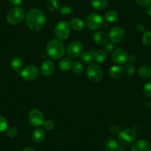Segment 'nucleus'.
Returning <instances> with one entry per match:
<instances>
[{
    "label": "nucleus",
    "mask_w": 151,
    "mask_h": 151,
    "mask_svg": "<svg viewBox=\"0 0 151 151\" xmlns=\"http://www.w3.org/2000/svg\"><path fill=\"white\" fill-rule=\"evenodd\" d=\"M41 73L45 76L51 75L55 70V65L51 60H45L41 65Z\"/></svg>",
    "instance_id": "4468645a"
},
{
    "label": "nucleus",
    "mask_w": 151,
    "mask_h": 151,
    "mask_svg": "<svg viewBox=\"0 0 151 151\" xmlns=\"http://www.w3.org/2000/svg\"><path fill=\"white\" fill-rule=\"evenodd\" d=\"M143 92L147 96L151 98V82L145 84L143 87Z\"/></svg>",
    "instance_id": "473e14b6"
},
{
    "label": "nucleus",
    "mask_w": 151,
    "mask_h": 151,
    "mask_svg": "<svg viewBox=\"0 0 151 151\" xmlns=\"http://www.w3.org/2000/svg\"><path fill=\"white\" fill-rule=\"evenodd\" d=\"M87 76L91 82H98L102 79L103 71L97 64H89L87 68Z\"/></svg>",
    "instance_id": "423d86ee"
},
{
    "label": "nucleus",
    "mask_w": 151,
    "mask_h": 151,
    "mask_svg": "<svg viewBox=\"0 0 151 151\" xmlns=\"http://www.w3.org/2000/svg\"><path fill=\"white\" fill-rule=\"evenodd\" d=\"M71 28L76 31H82L85 28V22L79 18H73L70 22Z\"/></svg>",
    "instance_id": "f3484780"
},
{
    "label": "nucleus",
    "mask_w": 151,
    "mask_h": 151,
    "mask_svg": "<svg viewBox=\"0 0 151 151\" xmlns=\"http://www.w3.org/2000/svg\"><path fill=\"white\" fill-rule=\"evenodd\" d=\"M128 61H129V62H131V63H133V62H135L136 61V56H135V55H133V54L130 55V56H128Z\"/></svg>",
    "instance_id": "a19ab883"
},
{
    "label": "nucleus",
    "mask_w": 151,
    "mask_h": 151,
    "mask_svg": "<svg viewBox=\"0 0 151 151\" xmlns=\"http://www.w3.org/2000/svg\"><path fill=\"white\" fill-rule=\"evenodd\" d=\"M91 5L97 11H102L107 6V0H91Z\"/></svg>",
    "instance_id": "4be33fe9"
},
{
    "label": "nucleus",
    "mask_w": 151,
    "mask_h": 151,
    "mask_svg": "<svg viewBox=\"0 0 151 151\" xmlns=\"http://www.w3.org/2000/svg\"><path fill=\"white\" fill-rule=\"evenodd\" d=\"M130 151H151V146L147 140L141 139L133 142Z\"/></svg>",
    "instance_id": "ddd939ff"
},
{
    "label": "nucleus",
    "mask_w": 151,
    "mask_h": 151,
    "mask_svg": "<svg viewBox=\"0 0 151 151\" xmlns=\"http://www.w3.org/2000/svg\"><path fill=\"white\" fill-rule=\"evenodd\" d=\"M72 69L73 72L74 74L77 76H80L84 72V67L82 65V63L79 62H73L72 65Z\"/></svg>",
    "instance_id": "a878e982"
},
{
    "label": "nucleus",
    "mask_w": 151,
    "mask_h": 151,
    "mask_svg": "<svg viewBox=\"0 0 151 151\" xmlns=\"http://www.w3.org/2000/svg\"><path fill=\"white\" fill-rule=\"evenodd\" d=\"M8 1L10 2V3L12 4L13 5H15V6L20 5L23 2V0H8Z\"/></svg>",
    "instance_id": "58836bf2"
},
{
    "label": "nucleus",
    "mask_w": 151,
    "mask_h": 151,
    "mask_svg": "<svg viewBox=\"0 0 151 151\" xmlns=\"http://www.w3.org/2000/svg\"><path fill=\"white\" fill-rule=\"evenodd\" d=\"M112 59L117 65H124L128 61V55L123 49L117 48L112 53Z\"/></svg>",
    "instance_id": "f8f14e48"
},
{
    "label": "nucleus",
    "mask_w": 151,
    "mask_h": 151,
    "mask_svg": "<svg viewBox=\"0 0 151 151\" xmlns=\"http://www.w3.org/2000/svg\"><path fill=\"white\" fill-rule=\"evenodd\" d=\"M73 65L72 59L70 58H63L60 60L59 63V68L63 72H67L71 69Z\"/></svg>",
    "instance_id": "6ab92c4d"
},
{
    "label": "nucleus",
    "mask_w": 151,
    "mask_h": 151,
    "mask_svg": "<svg viewBox=\"0 0 151 151\" xmlns=\"http://www.w3.org/2000/svg\"><path fill=\"white\" fill-rule=\"evenodd\" d=\"M22 151H35V150L33 147H24Z\"/></svg>",
    "instance_id": "37998d69"
},
{
    "label": "nucleus",
    "mask_w": 151,
    "mask_h": 151,
    "mask_svg": "<svg viewBox=\"0 0 151 151\" xmlns=\"http://www.w3.org/2000/svg\"><path fill=\"white\" fill-rule=\"evenodd\" d=\"M93 40L97 45H104L107 42V36L103 31H97L93 36Z\"/></svg>",
    "instance_id": "2eb2a0df"
},
{
    "label": "nucleus",
    "mask_w": 151,
    "mask_h": 151,
    "mask_svg": "<svg viewBox=\"0 0 151 151\" xmlns=\"http://www.w3.org/2000/svg\"><path fill=\"white\" fill-rule=\"evenodd\" d=\"M29 123L33 127H40L45 122V116L42 112L39 109H33L27 116Z\"/></svg>",
    "instance_id": "0eeeda50"
},
{
    "label": "nucleus",
    "mask_w": 151,
    "mask_h": 151,
    "mask_svg": "<svg viewBox=\"0 0 151 151\" xmlns=\"http://www.w3.org/2000/svg\"><path fill=\"white\" fill-rule=\"evenodd\" d=\"M8 128V121L3 116L0 115V133L6 131Z\"/></svg>",
    "instance_id": "7c9ffc66"
},
{
    "label": "nucleus",
    "mask_w": 151,
    "mask_h": 151,
    "mask_svg": "<svg viewBox=\"0 0 151 151\" xmlns=\"http://www.w3.org/2000/svg\"><path fill=\"white\" fill-rule=\"evenodd\" d=\"M25 17L24 11L19 7H15L10 10L6 16L7 21L12 25H17L22 22Z\"/></svg>",
    "instance_id": "7ed1b4c3"
},
{
    "label": "nucleus",
    "mask_w": 151,
    "mask_h": 151,
    "mask_svg": "<svg viewBox=\"0 0 151 151\" xmlns=\"http://www.w3.org/2000/svg\"><path fill=\"white\" fill-rule=\"evenodd\" d=\"M80 59L84 64H90L93 59V53L90 51H85L80 55Z\"/></svg>",
    "instance_id": "bb28decb"
},
{
    "label": "nucleus",
    "mask_w": 151,
    "mask_h": 151,
    "mask_svg": "<svg viewBox=\"0 0 151 151\" xmlns=\"http://www.w3.org/2000/svg\"><path fill=\"white\" fill-rule=\"evenodd\" d=\"M67 53L71 58H77L82 54L83 45L79 41H73L67 47Z\"/></svg>",
    "instance_id": "9b49d317"
},
{
    "label": "nucleus",
    "mask_w": 151,
    "mask_h": 151,
    "mask_svg": "<svg viewBox=\"0 0 151 151\" xmlns=\"http://www.w3.org/2000/svg\"><path fill=\"white\" fill-rule=\"evenodd\" d=\"M139 75L144 79L151 77V68L147 65H142L139 68Z\"/></svg>",
    "instance_id": "b1692460"
},
{
    "label": "nucleus",
    "mask_w": 151,
    "mask_h": 151,
    "mask_svg": "<svg viewBox=\"0 0 151 151\" xmlns=\"http://www.w3.org/2000/svg\"><path fill=\"white\" fill-rule=\"evenodd\" d=\"M32 140L36 143L42 142L45 138V131L42 128H37L32 133Z\"/></svg>",
    "instance_id": "dca6fc26"
},
{
    "label": "nucleus",
    "mask_w": 151,
    "mask_h": 151,
    "mask_svg": "<svg viewBox=\"0 0 151 151\" xmlns=\"http://www.w3.org/2000/svg\"><path fill=\"white\" fill-rule=\"evenodd\" d=\"M110 133H113V134H114V135L118 134L119 135V133H120V129H119V126L113 124V125L110 126Z\"/></svg>",
    "instance_id": "4c0bfd02"
},
{
    "label": "nucleus",
    "mask_w": 151,
    "mask_h": 151,
    "mask_svg": "<svg viewBox=\"0 0 151 151\" xmlns=\"http://www.w3.org/2000/svg\"><path fill=\"white\" fill-rule=\"evenodd\" d=\"M136 72V68L133 64H126L124 68V73L128 76H132Z\"/></svg>",
    "instance_id": "c85d7f7f"
},
{
    "label": "nucleus",
    "mask_w": 151,
    "mask_h": 151,
    "mask_svg": "<svg viewBox=\"0 0 151 151\" xmlns=\"http://www.w3.org/2000/svg\"><path fill=\"white\" fill-rule=\"evenodd\" d=\"M125 31L121 27H114L109 31L108 38L112 43H119L124 40Z\"/></svg>",
    "instance_id": "9d476101"
},
{
    "label": "nucleus",
    "mask_w": 151,
    "mask_h": 151,
    "mask_svg": "<svg viewBox=\"0 0 151 151\" xmlns=\"http://www.w3.org/2000/svg\"><path fill=\"white\" fill-rule=\"evenodd\" d=\"M93 58L97 63H101L107 59V53L104 50H99L93 53Z\"/></svg>",
    "instance_id": "412c9836"
},
{
    "label": "nucleus",
    "mask_w": 151,
    "mask_h": 151,
    "mask_svg": "<svg viewBox=\"0 0 151 151\" xmlns=\"http://www.w3.org/2000/svg\"><path fill=\"white\" fill-rule=\"evenodd\" d=\"M114 48V45H113V43L110 42H107L104 46V50L105 52H111L113 50Z\"/></svg>",
    "instance_id": "e433bc0d"
},
{
    "label": "nucleus",
    "mask_w": 151,
    "mask_h": 151,
    "mask_svg": "<svg viewBox=\"0 0 151 151\" xmlns=\"http://www.w3.org/2000/svg\"><path fill=\"white\" fill-rule=\"evenodd\" d=\"M39 74H40V71L34 65H28L25 67L21 72L22 77L24 80L28 81V82H31L37 79Z\"/></svg>",
    "instance_id": "1a4fd4ad"
},
{
    "label": "nucleus",
    "mask_w": 151,
    "mask_h": 151,
    "mask_svg": "<svg viewBox=\"0 0 151 151\" xmlns=\"http://www.w3.org/2000/svg\"><path fill=\"white\" fill-rule=\"evenodd\" d=\"M65 51L64 43L58 39H53L48 42L46 47L47 54L50 59L57 60L63 56Z\"/></svg>",
    "instance_id": "f03ea898"
},
{
    "label": "nucleus",
    "mask_w": 151,
    "mask_h": 151,
    "mask_svg": "<svg viewBox=\"0 0 151 151\" xmlns=\"http://www.w3.org/2000/svg\"><path fill=\"white\" fill-rule=\"evenodd\" d=\"M70 33V25L67 21H61L56 24L55 27V34L58 40H66Z\"/></svg>",
    "instance_id": "39448f33"
},
{
    "label": "nucleus",
    "mask_w": 151,
    "mask_h": 151,
    "mask_svg": "<svg viewBox=\"0 0 151 151\" xmlns=\"http://www.w3.org/2000/svg\"><path fill=\"white\" fill-rule=\"evenodd\" d=\"M136 29H137L139 31L145 32V26H144L142 24H136Z\"/></svg>",
    "instance_id": "ea45409f"
},
{
    "label": "nucleus",
    "mask_w": 151,
    "mask_h": 151,
    "mask_svg": "<svg viewBox=\"0 0 151 151\" xmlns=\"http://www.w3.org/2000/svg\"><path fill=\"white\" fill-rule=\"evenodd\" d=\"M104 19L109 23L115 22L118 19V14L114 10H110L104 14Z\"/></svg>",
    "instance_id": "5701e85b"
},
{
    "label": "nucleus",
    "mask_w": 151,
    "mask_h": 151,
    "mask_svg": "<svg viewBox=\"0 0 151 151\" xmlns=\"http://www.w3.org/2000/svg\"><path fill=\"white\" fill-rule=\"evenodd\" d=\"M85 24L90 30H97L103 24V19L99 14H91L86 18Z\"/></svg>",
    "instance_id": "6e6552de"
},
{
    "label": "nucleus",
    "mask_w": 151,
    "mask_h": 151,
    "mask_svg": "<svg viewBox=\"0 0 151 151\" xmlns=\"http://www.w3.org/2000/svg\"><path fill=\"white\" fill-rule=\"evenodd\" d=\"M43 126L46 130H52L54 128L55 124L52 120H46V121H45Z\"/></svg>",
    "instance_id": "72a5a7b5"
},
{
    "label": "nucleus",
    "mask_w": 151,
    "mask_h": 151,
    "mask_svg": "<svg viewBox=\"0 0 151 151\" xmlns=\"http://www.w3.org/2000/svg\"><path fill=\"white\" fill-rule=\"evenodd\" d=\"M6 133L7 135H8L10 138H15L17 137V135H18V131H17V129L14 127H8L6 130Z\"/></svg>",
    "instance_id": "2f4dec72"
},
{
    "label": "nucleus",
    "mask_w": 151,
    "mask_h": 151,
    "mask_svg": "<svg viewBox=\"0 0 151 151\" xmlns=\"http://www.w3.org/2000/svg\"><path fill=\"white\" fill-rule=\"evenodd\" d=\"M119 145L118 142L114 139H109L105 142V148L107 151H116Z\"/></svg>",
    "instance_id": "393cba45"
},
{
    "label": "nucleus",
    "mask_w": 151,
    "mask_h": 151,
    "mask_svg": "<svg viewBox=\"0 0 151 151\" xmlns=\"http://www.w3.org/2000/svg\"><path fill=\"white\" fill-rule=\"evenodd\" d=\"M116 151H124V147H123V145H119L118 148H117Z\"/></svg>",
    "instance_id": "c03bdc74"
},
{
    "label": "nucleus",
    "mask_w": 151,
    "mask_h": 151,
    "mask_svg": "<svg viewBox=\"0 0 151 151\" xmlns=\"http://www.w3.org/2000/svg\"><path fill=\"white\" fill-rule=\"evenodd\" d=\"M46 5L47 8L52 12H56L59 10L58 0H46Z\"/></svg>",
    "instance_id": "cd10ccee"
},
{
    "label": "nucleus",
    "mask_w": 151,
    "mask_h": 151,
    "mask_svg": "<svg viewBox=\"0 0 151 151\" xmlns=\"http://www.w3.org/2000/svg\"><path fill=\"white\" fill-rule=\"evenodd\" d=\"M59 11H60V13L62 15L65 16H69L72 14V9H71V8H70L68 6L62 7Z\"/></svg>",
    "instance_id": "f704fd0d"
},
{
    "label": "nucleus",
    "mask_w": 151,
    "mask_h": 151,
    "mask_svg": "<svg viewBox=\"0 0 151 151\" xmlns=\"http://www.w3.org/2000/svg\"><path fill=\"white\" fill-rule=\"evenodd\" d=\"M109 74L112 78L119 79V78H121L124 74V69L119 65H114L110 68Z\"/></svg>",
    "instance_id": "a211bd4d"
},
{
    "label": "nucleus",
    "mask_w": 151,
    "mask_h": 151,
    "mask_svg": "<svg viewBox=\"0 0 151 151\" xmlns=\"http://www.w3.org/2000/svg\"><path fill=\"white\" fill-rule=\"evenodd\" d=\"M26 24L27 27L33 31H39L42 30L46 22V17L41 10H30L25 15Z\"/></svg>",
    "instance_id": "f257e3e1"
},
{
    "label": "nucleus",
    "mask_w": 151,
    "mask_h": 151,
    "mask_svg": "<svg viewBox=\"0 0 151 151\" xmlns=\"http://www.w3.org/2000/svg\"><path fill=\"white\" fill-rule=\"evenodd\" d=\"M142 44L145 46H149L151 44V31L144 32L143 37H142Z\"/></svg>",
    "instance_id": "c756f323"
},
{
    "label": "nucleus",
    "mask_w": 151,
    "mask_h": 151,
    "mask_svg": "<svg viewBox=\"0 0 151 151\" xmlns=\"http://www.w3.org/2000/svg\"><path fill=\"white\" fill-rule=\"evenodd\" d=\"M136 3L141 7L147 8L151 5V0H135Z\"/></svg>",
    "instance_id": "c9c22d12"
},
{
    "label": "nucleus",
    "mask_w": 151,
    "mask_h": 151,
    "mask_svg": "<svg viewBox=\"0 0 151 151\" xmlns=\"http://www.w3.org/2000/svg\"><path fill=\"white\" fill-rule=\"evenodd\" d=\"M11 68L14 70L15 72H19L22 70L23 66V61L19 56H14L12 58L11 61Z\"/></svg>",
    "instance_id": "aec40b11"
},
{
    "label": "nucleus",
    "mask_w": 151,
    "mask_h": 151,
    "mask_svg": "<svg viewBox=\"0 0 151 151\" xmlns=\"http://www.w3.org/2000/svg\"><path fill=\"white\" fill-rule=\"evenodd\" d=\"M146 14L148 17H151V5L146 8Z\"/></svg>",
    "instance_id": "79ce46f5"
},
{
    "label": "nucleus",
    "mask_w": 151,
    "mask_h": 151,
    "mask_svg": "<svg viewBox=\"0 0 151 151\" xmlns=\"http://www.w3.org/2000/svg\"><path fill=\"white\" fill-rule=\"evenodd\" d=\"M136 139V133L132 129H124L121 130L118 135V142L123 146H127L135 142Z\"/></svg>",
    "instance_id": "20e7f679"
}]
</instances>
